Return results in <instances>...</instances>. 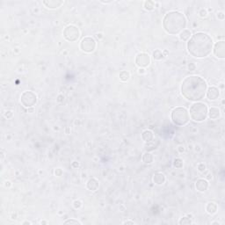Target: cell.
<instances>
[{"label": "cell", "mask_w": 225, "mask_h": 225, "mask_svg": "<svg viewBox=\"0 0 225 225\" xmlns=\"http://www.w3.org/2000/svg\"><path fill=\"white\" fill-rule=\"evenodd\" d=\"M207 92L206 81L198 76H191L187 77L181 85V92L183 96L191 101L202 100Z\"/></svg>", "instance_id": "6da1fadb"}, {"label": "cell", "mask_w": 225, "mask_h": 225, "mask_svg": "<svg viewBox=\"0 0 225 225\" xmlns=\"http://www.w3.org/2000/svg\"><path fill=\"white\" fill-rule=\"evenodd\" d=\"M213 40L211 37L203 33H197L193 35L187 43V49L190 55L197 58L207 57L212 51Z\"/></svg>", "instance_id": "7a4b0ae2"}, {"label": "cell", "mask_w": 225, "mask_h": 225, "mask_svg": "<svg viewBox=\"0 0 225 225\" xmlns=\"http://www.w3.org/2000/svg\"><path fill=\"white\" fill-rule=\"evenodd\" d=\"M165 30L170 34H177L185 29L187 20L185 16L179 11H171L165 15L163 21Z\"/></svg>", "instance_id": "3957f363"}, {"label": "cell", "mask_w": 225, "mask_h": 225, "mask_svg": "<svg viewBox=\"0 0 225 225\" xmlns=\"http://www.w3.org/2000/svg\"><path fill=\"white\" fill-rule=\"evenodd\" d=\"M208 114V108L205 104L195 103L190 108V116L195 121H202L206 120Z\"/></svg>", "instance_id": "277c9868"}, {"label": "cell", "mask_w": 225, "mask_h": 225, "mask_svg": "<svg viewBox=\"0 0 225 225\" xmlns=\"http://www.w3.org/2000/svg\"><path fill=\"white\" fill-rule=\"evenodd\" d=\"M190 116L186 108L177 107L172 113V120L177 126H184L189 121Z\"/></svg>", "instance_id": "5b68a950"}, {"label": "cell", "mask_w": 225, "mask_h": 225, "mask_svg": "<svg viewBox=\"0 0 225 225\" xmlns=\"http://www.w3.org/2000/svg\"><path fill=\"white\" fill-rule=\"evenodd\" d=\"M63 35L66 40H68L70 41H75L76 40H77L78 36H79V32L76 26H69L65 28V30L63 32Z\"/></svg>", "instance_id": "8992f818"}, {"label": "cell", "mask_w": 225, "mask_h": 225, "mask_svg": "<svg viewBox=\"0 0 225 225\" xmlns=\"http://www.w3.org/2000/svg\"><path fill=\"white\" fill-rule=\"evenodd\" d=\"M36 95L32 92H26L21 96V103L25 106H33L36 103Z\"/></svg>", "instance_id": "52a82bcc"}, {"label": "cell", "mask_w": 225, "mask_h": 225, "mask_svg": "<svg viewBox=\"0 0 225 225\" xmlns=\"http://www.w3.org/2000/svg\"><path fill=\"white\" fill-rule=\"evenodd\" d=\"M80 47L82 48L83 51L84 52H87V53H90V52H92L94 49H95V47H96V43H95V40L91 38V37H86L84 39L82 40L81 41V44H80Z\"/></svg>", "instance_id": "ba28073f"}, {"label": "cell", "mask_w": 225, "mask_h": 225, "mask_svg": "<svg viewBox=\"0 0 225 225\" xmlns=\"http://www.w3.org/2000/svg\"><path fill=\"white\" fill-rule=\"evenodd\" d=\"M136 62L140 67H146L150 64V56L147 54H139L136 56Z\"/></svg>", "instance_id": "9c48e42d"}, {"label": "cell", "mask_w": 225, "mask_h": 225, "mask_svg": "<svg viewBox=\"0 0 225 225\" xmlns=\"http://www.w3.org/2000/svg\"><path fill=\"white\" fill-rule=\"evenodd\" d=\"M214 53H215L216 57H218V58H224L225 50L224 42V41H220V42L216 44L215 49H214Z\"/></svg>", "instance_id": "30bf717a"}, {"label": "cell", "mask_w": 225, "mask_h": 225, "mask_svg": "<svg viewBox=\"0 0 225 225\" xmlns=\"http://www.w3.org/2000/svg\"><path fill=\"white\" fill-rule=\"evenodd\" d=\"M208 98L210 100H215L219 97V91L216 87H210L208 91Z\"/></svg>", "instance_id": "8fae6325"}, {"label": "cell", "mask_w": 225, "mask_h": 225, "mask_svg": "<svg viewBox=\"0 0 225 225\" xmlns=\"http://www.w3.org/2000/svg\"><path fill=\"white\" fill-rule=\"evenodd\" d=\"M196 188L198 191L203 192L208 188V182L204 180H199L196 182Z\"/></svg>", "instance_id": "7c38bea8"}, {"label": "cell", "mask_w": 225, "mask_h": 225, "mask_svg": "<svg viewBox=\"0 0 225 225\" xmlns=\"http://www.w3.org/2000/svg\"><path fill=\"white\" fill-rule=\"evenodd\" d=\"M154 182L158 185H162L165 182V176L162 173H157L154 177Z\"/></svg>", "instance_id": "4fadbf2b"}, {"label": "cell", "mask_w": 225, "mask_h": 225, "mask_svg": "<svg viewBox=\"0 0 225 225\" xmlns=\"http://www.w3.org/2000/svg\"><path fill=\"white\" fill-rule=\"evenodd\" d=\"M219 114H220V111L219 109L217 108H215V107H212L210 109V113H209V117L211 119H216L219 117Z\"/></svg>", "instance_id": "5bb4252c"}, {"label": "cell", "mask_w": 225, "mask_h": 225, "mask_svg": "<svg viewBox=\"0 0 225 225\" xmlns=\"http://www.w3.org/2000/svg\"><path fill=\"white\" fill-rule=\"evenodd\" d=\"M62 4V1L60 2H56V1H49L48 2H44V4H47L48 8H57L58 6H60Z\"/></svg>", "instance_id": "9a60e30c"}, {"label": "cell", "mask_w": 225, "mask_h": 225, "mask_svg": "<svg viewBox=\"0 0 225 225\" xmlns=\"http://www.w3.org/2000/svg\"><path fill=\"white\" fill-rule=\"evenodd\" d=\"M216 209H217V207L215 203L213 202H210L209 203V205L207 206V211L209 213V214H214L216 212Z\"/></svg>", "instance_id": "2e32d148"}, {"label": "cell", "mask_w": 225, "mask_h": 225, "mask_svg": "<svg viewBox=\"0 0 225 225\" xmlns=\"http://www.w3.org/2000/svg\"><path fill=\"white\" fill-rule=\"evenodd\" d=\"M95 182H97V180H95L94 179H92V180H90L89 181H88V184H87V187H88V188L90 189V190H92V191H94V190H96L97 188H98V186H94V183Z\"/></svg>", "instance_id": "e0dca14e"}, {"label": "cell", "mask_w": 225, "mask_h": 225, "mask_svg": "<svg viewBox=\"0 0 225 225\" xmlns=\"http://www.w3.org/2000/svg\"><path fill=\"white\" fill-rule=\"evenodd\" d=\"M190 35H191V32H189L188 30H185L181 33L180 34V39L183 40H187L190 38Z\"/></svg>", "instance_id": "ac0fdd59"}, {"label": "cell", "mask_w": 225, "mask_h": 225, "mask_svg": "<svg viewBox=\"0 0 225 225\" xmlns=\"http://www.w3.org/2000/svg\"><path fill=\"white\" fill-rule=\"evenodd\" d=\"M143 161H144L145 163H151V162H152V156H151L150 154H148V153L144 154V156H143Z\"/></svg>", "instance_id": "d6986e66"}, {"label": "cell", "mask_w": 225, "mask_h": 225, "mask_svg": "<svg viewBox=\"0 0 225 225\" xmlns=\"http://www.w3.org/2000/svg\"><path fill=\"white\" fill-rule=\"evenodd\" d=\"M128 77H129V75H128V73L127 71H122L120 74V77H121V79L122 81H127L128 79Z\"/></svg>", "instance_id": "ffe728a7"}, {"label": "cell", "mask_w": 225, "mask_h": 225, "mask_svg": "<svg viewBox=\"0 0 225 225\" xmlns=\"http://www.w3.org/2000/svg\"><path fill=\"white\" fill-rule=\"evenodd\" d=\"M153 55H154V58L157 59V60H160V59H162V57H163V55H162V53H161L160 50L155 51L154 54H153Z\"/></svg>", "instance_id": "44dd1931"}, {"label": "cell", "mask_w": 225, "mask_h": 225, "mask_svg": "<svg viewBox=\"0 0 225 225\" xmlns=\"http://www.w3.org/2000/svg\"><path fill=\"white\" fill-rule=\"evenodd\" d=\"M64 224H80V223L79 222H77V221H75V220H69V221H66V222H64Z\"/></svg>", "instance_id": "7402d4cb"}, {"label": "cell", "mask_w": 225, "mask_h": 225, "mask_svg": "<svg viewBox=\"0 0 225 225\" xmlns=\"http://www.w3.org/2000/svg\"><path fill=\"white\" fill-rule=\"evenodd\" d=\"M180 224H191V221H189V220H188V221H186L185 218H184V219H181V220H180Z\"/></svg>", "instance_id": "603a6c76"}, {"label": "cell", "mask_w": 225, "mask_h": 225, "mask_svg": "<svg viewBox=\"0 0 225 225\" xmlns=\"http://www.w3.org/2000/svg\"><path fill=\"white\" fill-rule=\"evenodd\" d=\"M125 224H133L134 223H132V222H126Z\"/></svg>", "instance_id": "cb8c5ba5"}]
</instances>
